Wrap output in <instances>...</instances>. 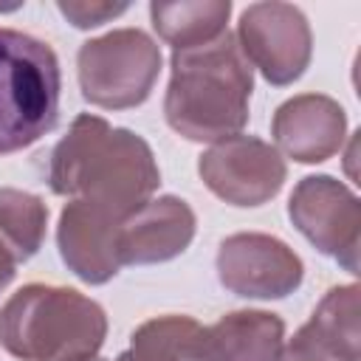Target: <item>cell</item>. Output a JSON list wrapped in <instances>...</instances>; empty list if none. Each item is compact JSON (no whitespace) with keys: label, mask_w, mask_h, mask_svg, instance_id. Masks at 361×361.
<instances>
[{"label":"cell","mask_w":361,"mask_h":361,"mask_svg":"<svg viewBox=\"0 0 361 361\" xmlns=\"http://www.w3.org/2000/svg\"><path fill=\"white\" fill-rule=\"evenodd\" d=\"M237 45L271 85L296 82L310 65L313 37L305 14L290 3H254L243 11Z\"/></svg>","instance_id":"cell-6"},{"label":"cell","mask_w":361,"mask_h":361,"mask_svg":"<svg viewBox=\"0 0 361 361\" xmlns=\"http://www.w3.org/2000/svg\"><path fill=\"white\" fill-rule=\"evenodd\" d=\"M161 73L158 45L138 28H118L79 48V85L90 104L124 110L141 104Z\"/></svg>","instance_id":"cell-5"},{"label":"cell","mask_w":361,"mask_h":361,"mask_svg":"<svg viewBox=\"0 0 361 361\" xmlns=\"http://www.w3.org/2000/svg\"><path fill=\"white\" fill-rule=\"evenodd\" d=\"M231 14L228 0H195V3H152L149 17L161 39L175 51L195 48L226 34Z\"/></svg>","instance_id":"cell-15"},{"label":"cell","mask_w":361,"mask_h":361,"mask_svg":"<svg viewBox=\"0 0 361 361\" xmlns=\"http://www.w3.org/2000/svg\"><path fill=\"white\" fill-rule=\"evenodd\" d=\"M220 282L245 299H282L302 282V259L271 234H231L217 251Z\"/></svg>","instance_id":"cell-9"},{"label":"cell","mask_w":361,"mask_h":361,"mask_svg":"<svg viewBox=\"0 0 361 361\" xmlns=\"http://www.w3.org/2000/svg\"><path fill=\"white\" fill-rule=\"evenodd\" d=\"M118 226L121 220L110 212L87 200H71L62 209L56 228V243L65 265L90 285L113 279L121 268Z\"/></svg>","instance_id":"cell-10"},{"label":"cell","mask_w":361,"mask_h":361,"mask_svg":"<svg viewBox=\"0 0 361 361\" xmlns=\"http://www.w3.org/2000/svg\"><path fill=\"white\" fill-rule=\"evenodd\" d=\"M59 59L42 39L0 28V155L31 147L59 118Z\"/></svg>","instance_id":"cell-4"},{"label":"cell","mask_w":361,"mask_h":361,"mask_svg":"<svg viewBox=\"0 0 361 361\" xmlns=\"http://www.w3.org/2000/svg\"><path fill=\"white\" fill-rule=\"evenodd\" d=\"M48 183L56 195L87 200L124 220L152 200L161 172L141 135L82 113L51 152Z\"/></svg>","instance_id":"cell-1"},{"label":"cell","mask_w":361,"mask_h":361,"mask_svg":"<svg viewBox=\"0 0 361 361\" xmlns=\"http://www.w3.org/2000/svg\"><path fill=\"white\" fill-rule=\"evenodd\" d=\"M56 8L76 28H96V25H102V23H107V20H113V17L127 11L124 3H96V0L93 3L68 0V3H56Z\"/></svg>","instance_id":"cell-18"},{"label":"cell","mask_w":361,"mask_h":361,"mask_svg":"<svg viewBox=\"0 0 361 361\" xmlns=\"http://www.w3.org/2000/svg\"><path fill=\"white\" fill-rule=\"evenodd\" d=\"M285 324L268 310H234L200 327L189 361H279Z\"/></svg>","instance_id":"cell-14"},{"label":"cell","mask_w":361,"mask_h":361,"mask_svg":"<svg viewBox=\"0 0 361 361\" xmlns=\"http://www.w3.org/2000/svg\"><path fill=\"white\" fill-rule=\"evenodd\" d=\"M254 90L251 65L234 34L172 54V79L164 113L175 133L189 141H223L240 135L248 121Z\"/></svg>","instance_id":"cell-2"},{"label":"cell","mask_w":361,"mask_h":361,"mask_svg":"<svg viewBox=\"0 0 361 361\" xmlns=\"http://www.w3.org/2000/svg\"><path fill=\"white\" fill-rule=\"evenodd\" d=\"M288 214L322 254L338 259L350 274L358 271L361 203L341 180L330 175L302 178L290 195Z\"/></svg>","instance_id":"cell-7"},{"label":"cell","mask_w":361,"mask_h":361,"mask_svg":"<svg viewBox=\"0 0 361 361\" xmlns=\"http://www.w3.org/2000/svg\"><path fill=\"white\" fill-rule=\"evenodd\" d=\"M104 336L102 305L73 288L25 285L0 310V341L23 361H90Z\"/></svg>","instance_id":"cell-3"},{"label":"cell","mask_w":361,"mask_h":361,"mask_svg":"<svg viewBox=\"0 0 361 361\" xmlns=\"http://www.w3.org/2000/svg\"><path fill=\"white\" fill-rule=\"evenodd\" d=\"M197 330L200 324L189 316L149 319L133 333L130 347L116 361H189Z\"/></svg>","instance_id":"cell-17"},{"label":"cell","mask_w":361,"mask_h":361,"mask_svg":"<svg viewBox=\"0 0 361 361\" xmlns=\"http://www.w3.org/2000/svg\"><path fill=\"white\" fill-rule=\"evenodd\" d=\"M197 172L203 183L231 206H259L285 183V161L276 147L254 135H231L209 147Z\"/></svg>","instance_id":"cell-8"},{"label":"cell","mask_w":361,"mask_h":361,"mask_svg":"<svg viewBox=\"0 0 361 361\" xmlns=\"http://www.w3.org/2000/svg\"><path fill=\"white\" fill-rule=\"evenodd\" d=\"M90 361H102V358H90Z\"/></svg>","instance_id":"cell-20"},{"label":"cell","mask_w":361,"mask_h":361,"mask_svg":"<svg viewBox=\"0 0 361 361\" xmlns=\"http://www.w3.org/2000/svg\"><path fill=\"white\" fill-rule=\"evenodd\" d=\"M48 209L45 203L23 189H0V243L17 262L31 259L45 237Z\"/></svg>","instance_id":"cell-16"},{"label":"cell","mask_w":361,"mask_h":361,"mask_svg":"<svg viewBox=\"0 0 361 361\" xmlns=\"http://www.w3.org/2000/svg\"><path fill=\"white\" fill-rule=\"evenodd\" d=\"M358 288L341 285L327 290L279 361H358Z\"/></svg>","instance_id":"cell-13"},{"label":"cell","mask_w":361,"mask_h":361,"mask_svg":"<svg viewBox=\"0 0 361 361\" xmlns=\"http://www.w3.org/2000/svg\"><path fill=\"white\" fill-rule=\"evenodd\" d=\"M14 268H17V259L11 257V251L0 243V293L8 288V282L14 279Z\"/></svg>","instance_id":"cell-19"},{"label":"cell","mask_w":361,"mask_h":361,"mask_svg":"<svg viewBox=\"0 0 361 361\" xmlns=\"http://www.w3.org/2000/svg\"><path fill=\"white\" fill-rule=\"evenodd\" d=\"M195 237V212L180 197H155L118 226L121 265H149L178 257Z\"/></svg>","instance_id":"cell-11"},{"label":"cell","mask_w":361,"mask_h":361,"mask_svg":"<svg viewBox=\"0 0 361 361\" xmlns=\"http://www.w3.org/2000/svg\"><path fill=\"white\" fill-rule=\"evenodd\" d=\"M347 116L338 102L322 93H302L288 99L274 113V141L279 149L302 164L327 161L341 149Z\"/></svg>","instance_id":"cell-12"}]
</instances>
